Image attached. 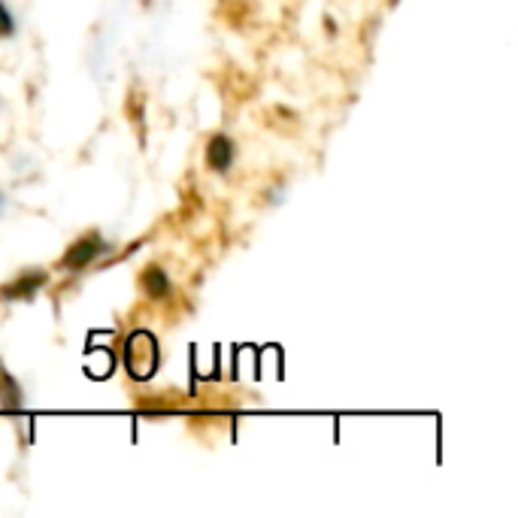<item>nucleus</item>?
<instances>
[{
  "mask_svg": "<svg viewBox=\"0 0 518 518\" xmlns=\"http://www.w3.org/2000/svg\"><path fill=\"white\" fill-rule=\"evenodd\" d=\"M0 206H4V194H0Z\"/></svg>",
  "mask_w": 518,
  "mask_h": 518,
  "instance_id": "8",
  "label": "nucleus"
},
{
  "mask_svg": "<svg viewBox=\"0 0 518 518\" xmlns=\"http://www.w3.org/2000/svg\"><path fill=\"white\" fill-rule=\"evenodd\" d=\"M22 403H25V394H22V385L4 370V364H0V406L4 409H22Z\"/></svg>",
  "mask_w": 518,
  "mask_h": 518,
  "instance_id": "6",
  "label": "nucleus"
},
{
  "mask_svg": "<svg viewBox=\"0 0 518 518\" xmlns=\"http://www.w3.org/2000/svg\"><path fill=\"white\" fill-rule=\"evenodd\" d=\"M16 34V22H13V13L7 10V4L0 0V37H13Z\"/></svg>",
  "mask_w": 518,
  "mask_h": 518,
  "instance_id": "7",
  "label": "nucleus"
},
{
  "mask_svg": "<svg viewBox=\"0 0 518 518\" xmlns=\"http://www.w3.org/2000/svg\"><path fill=\"white\" fill-rule=\"evenodd\" d=\"M46 273L43 270H28L22 276H16L13 282H7L4 288H0V300L7 303H16V300H34V294L46 285Z\"/></svg>",
  "mask_w": 518,
  "mask_h": 518,
  "instance_id": "3",
  "label": "nucleus"
},
{
  "mask_svg": "<svg viewBox=\"0 0 518 518\" xmlns=\"http://www.w3.org/2000/svg\"><path fill=\"white\" fill-rule=\"evenodd\" d=\"M161 364V352H158V340L149 331H134L125 340V367L128 376L137 382H149L155 376Z\"/></svg>",
  "mask_w": 518,
  "mask_h": 518,
  "instance_id": "1",
  "label": "nucleus"
},
{
  "mask_svg": "<svg viewBox=\"0 0 518 518\" xmlns=\"http://www.w3.org/2000/svg\"><path fill=\"white\" fill-rule=\"evenodd\" d=\"M140 285H143L146 297H152V300H161V297L170 294V279H167V273H164L161 267H155V264L143 270Z\"/></svg>",
  "mask_w": 518,
  "mask_h": 518,
  "instance_id": "5",
  "label": "nucleus"
},
{
  "mask_svg": "<svg viewBox=\"0 0 518 518\" xmlns=\"http://www.w3.org/2000/svg\"><path fill=\"white\" fill-rule=\"evenodd\" d=\"M103 252H107V243H103V237H100L97 231H91V234H85L82 240H76V243L64 252L61 267H64V270H85V267L94 264Z\"/></svg>",
  "mask_w": 518,
  "mask_h": 518,
  "instance_id": "2",
  "label": "nucleus"
},
{
  "mask_svg": "<svg viewBox=\"0 0 518 518\" xmlns=\"http://www.w3.org/2000/svg\"><path fill=\"white\" fill-rule=\"evenodd\" d=\"M234 140L225 137V134H216L210 143H206V164H210V170L216 173H228L231 164H234Z\"/></svg>",
  "mask_w": 518,
  "mask_h": 518,
  "instance_id": "4",
  "label": "nucleus"
}]
</instances>
